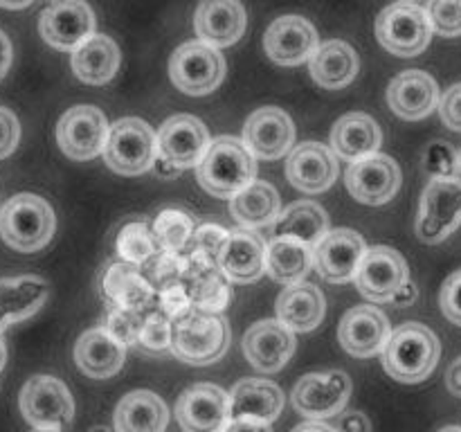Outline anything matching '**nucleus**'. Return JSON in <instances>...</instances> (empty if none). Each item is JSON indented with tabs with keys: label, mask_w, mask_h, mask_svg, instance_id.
Segmentation results:
<instances>
[{
	"label": "nucleus",
	"mask_w": 461,
	"mask_h": 432,
	"mask_svg": "<svg viewBox=\"0 0 461 432\" xmlns=\"http://www.w3.org/2000/svg\"><path fill=\"white\" fill-rule=\"evenodd\" d=\"M383 367L399 382H421L435 372L441 342L432 328L421 322H405L390 331L381 349Z\"/></svg>",
	"instance_id": "1"
},
{
	"label": "nucleus",
	"mask_w": 461,
	"mask_h": 432,
	"mask_svg": "<svg viewBox=\"0 0 461 432\" xmlns=\"http://www.w3.org/2000/svg\"><path fill=\"white\" fill-rule=\"evenodd\" d=\"M198 183L216 198H232L255 180L257 162L243 140L221 135L210 140L207 151L196 165Z\"/></svg>",
	"instance_id": "2"
},
{
	"label": "nucleus",
	"mask_w": 461,
	"mask_h": 432,
	"mask_svg": "<svg viewBox=\"0 0 461 432\" xmlns=\"http://www.w3.org/2000/svg\"><path fill=\"white\" fill-rule=\"evenodd\" d=\"M230 336V324L223 315L192 309L183 318L174 320L169 349L183 363L201 367L223 358Z\"/></svg>",
	"instance_id": "3"
},
{
	"label": "nucleus",
	"mask_w": 461,
	"mask_h": 432,
	"mask_svg": "<svg viewBox=\"0 0 461 432\" xmlns=\"http://www.w3.org/2000/svg\"><path fill=\"white\" fill-rule=\"evenodd\" d=\"M54 212L36 194H16L0 210V237L18 252H39L54 234Z\"/></svg>",
	"instance_id": "4"
},
{
	"label": "nucleus",
	"mask_w": 461,
	"mask_h": 432,
	"mask_svg": "<svg viewBox=\"0 0 461 432\" xmlns=\"http://www.w3.org/2000/svg\"><path fill=\"white\" fill-rule=\"evenodd\" d=\"M104 160L122 176H140L153 166L158 156V138L140 117H122L108 126Z\"/></svg>",
	"instance_id": "5"
},
{
	"label": "nucleus",
	"mask_w": 461,
	"mask_h": 432,
	"mask_svg": "<svg viewBox=\"0 0 461 432\" xmlns=\"http://www.w3.org/2000/svg\"><path fill=\"white\" fill-rule=\"evenodd\" d=\"M376 36L387 52L396 57H417L430 43L432 27L426 9L417 3L401 0L378 14Z\"/></svg>",
	"instance_id": "6"
},
{
	"label": "nucleus",
	"mask_w": 461,
	"mask_h": 432,
	"mask_svg": "<svg viewBox=\"0 0 461 432\" xmlns=\"http://www.w3.org/2000/svg\"><path fill=\"white\" fill-rule=\"evenodd\" d=\"M461 225V180L432 178L423 189L417 216V237L428 246L446 241Z\"/></svg>",
	"instance_id": "7"
},
{
	"label": "nucleus",
	"mask_w": 461,
	"mask_h": 432,
	"mask_svg": "<svg viewBox=\"0 0 461 432\" xmlns=\"http://www.w3.org/2000/svg\"><path fill=\"white\" fill-rule=\"evenodd\" d=\"M171 84L185 94H210L225 79V58L203 40H189L176 48L169 58Z\"/></svg>",
	"instance_id": "8"
},
{
	"label": "nucleus",
	"mask_w": 461,
	"mask_h": 432,
	"mask_svg": "<svg viewBox=\"0 0 461 432\" xmlns=\"http://www.w3.org/2000/svg\"><path fill=\"white\" fill-rule=\"evenodd\" d=\"M18 405L32 428H61L75 414V400L66 382L45 374L32 376L23 385Z\"/></svg>",
	"instance_id": "9"
},
{
	"label": "nucleus",
	"mask_w": 461,
	"mask_h": 432,
	"mask_svg": "<svg viewBox=\"0 0 461 432\" xmlns=\"http://www.w3.org/2000/svg\"><path fill=\"white\" fill-rule=\"evenodd\" d=\"M39 32L54 50L72 52L95 34V14L86 0H50L39 16Z\"/></svg>",
	"instance_id": "10"
},
{
	"label": "nucleus",
	"mask_w": 461,
	"mask_h": 432,
	"mask_svg": "<svg viewBox=\"0 0 461 432\" xmlns=\"http://www.w3.org/2000/svg\"><path fill=\"white\" fill-rule=\"evenodd\" d=\"M351 394V378L345 372L306 374L293 390V408L306 418L322 421L345 410Z\"/></svg>",
	"instance_id": "11"
},
{
	"label": "nucleus",
	"mask_w": 461,
	"mask_h": 432,
	"mask_svg": "<svg viewBox=\"0 0 461 432\" xmlns=\"http://www.w3.org/2000/svg\"><path fill=\"white\" fill-rule=\"evenodd\" d=\"M176 421L185 432H225L230 426V396L212 382H196L178 396Z\"/></svg>",
	"instance_id": "12"
},
{
	"label": "nucleus",
	"mask_w": 461,
	"mask_h": 432,
	"mask_svg": "<svg viewBox=\"0 0 461 432\" xmlns=\"http://www.w3.org/2000/svg\"><path fill=\"white\" fill-rule=\"evenodd\" d=\"M108 122L99 108L72 106L57 124L59 148L72 160H93L104 151Z\"/></svg>",
	"instance_id": "13"
},
{
	"label": "nucleus",
	"mask_w": 461,
	"mask_h": 432,
	"mask_svg": "<svg viewBox=\"0 0 461 432\" xmlns=\"http://www.w3.org/2000/svg\"><path fill=\"white\" fill-rule=\"evenodd\" d=\"M354 279L363 297L383 304L392 302L396 291L410 279V273L401 252L387 246H374L365 250Z\"/></svg>",
	"instance_id": "14"
},
{
	"label": "nucleus",
	"mask_w": 461,
	"mask_h": 432,
	"mask_svg": "<svg viewBox=\"0 0 461 432\" xmlns=\"http://www.w3.org/2000/svg\"><path fill=\"white\" fill-rule=\"evenodd\" d=\"M345 183L351 196L363 205H383L399 192L401 169L390 156L376 151L351 162Z\"/></svg>",
	"instance_id": "15"
},
{
	"label": "nucleus",
	"mask_w": 461,
	"mask_h": 432,
	"mask_svg": "<svg viewBox=\"0 0 461 432\" xmlns=\"http://www.w3.org/2000/svg\"><path fill=\"white\" fill-rule=\"evenodd\" d=\"M295 142V124L277 106H266L252 112L243 126V144L259 160H279Z\"/></svg>",
	"instance_id": "16"
},
{
	"label": "nucleus",
	"mask_w": 461,
	"mask_h": 432,
	"mask_svg": "<svg viewBox=\"0 0 461 432\" xmlns=\"http://www.w3.org/2000/svg\"><path fill=\"white\" fill-rule=\"evenodd\" d=\"M365 241L358 232L349 228L331 230L313 248V266L327 282L345 284L356 277L365 255Z\"/></svg>",
	"instance_id": "17"
},
{
	"label": "nucleus",
	"mask_w": 461,
	"mask_h": 432,
	"mask_svg": "<svg viewBox=\"0 0 461 432\" xmlns=\"http://www.w3.org/2000/svg\"><path fill=\"white\" fill-rule=\"evenodd\" d=\"M243 354L257 372L275 374L295 354V336L279 320H261L243 333Z\"/></svg>",
	"instance_id": "18"
},
{
	"label": "nucleus",
	"mask_w": 461,
	"mask_h": 432,
	"mask_svg": "<svg viewBox=\"0 0 461 432\" xmlns=\"http://www.w3.org/2000/svg\"><path fill=\"white\" fill-rule=\"evenodd\" d=\"M210 144L207 126L194 115H174L158 130V153L178 169H189L201 162Z\"/></svg>",
	"instance_id": "19"
},
{
	"label": "nucleus",
	"mask_w": 461,
	"mask_h": 432,
	"mask_svg": "<svg viewBox=\"0 0 461 432\" xmlns=\"http://www.w3.org/2000/svg\"><path fill=\"white\" fill-rule=\"evenodd\" d=\"M266 248L268 246L255 230H234L221 246L216 266L230 282H257L266 273Z\"/></svg>",
	"instance_id": "20"
},
{
	"label": "nucleus",
	"mask_w": 461,
	"mask_h": 432,
	"mask_svg": "<svg viewBox=\"0 0 461 432\" xmlns=\"http://www.w3.org/2000/svg\"><path fill=\"white\" fill-rule=\"evenodd\" d=\"M320 45L318 32L302 16H279L264 36V50L279 66H300L309 61Z\"/></svg>",
	"instance_id": "21"
},
{
	"label": "nucleus",
	"mask_w": 461,
	"mask_h": 432,
	"mask_svg": "<svg viewBox=\"0 0 461 432\" xmlns=\"http://www.w3.org/2000/svg\"><path fill=\"white\" fill-rule=\"evenodd\" d=\"M246 25V7L239 0H201L194 14L196 36L216 50L237 43Z\"/></svg>",
	"instance_id": "22"
},
{
	"label": "nucleus",
	"mask_w": 461,
	"mask_h": 432,
	"mask_svg": "<svg viewBox=\"0 0 461 432\" xmlns=\"http://www.w3.org/2000/svg\"><path fill=\"white\" fill-rule=\"evenodd\" d=\"M338 171L336 153L320 142L297 144L286 162L288 180L304 194L327 192L338 180Z\"/></svg>",
	"instance_id": "23"
},
{
	"label": "nucleus",
	"mask_w": 461,
	"mask_h": 432,
	"mask_svg": "<svg viewBox=\"0 0 461 432\" xmlns=\"http://www.w3.org/2000/svg\"><path fill=\"white\" fill-rule=\"evenodd\" d=\"M390 336V322L376 306H356L347 310L338 327V340L347 354L356 358H372L381 354Z\"/></svg>",
	"instance_id": "24"
},
{
	"label": "nucleus",
	"mask_w": 461,
	"mask_h": 432,
	"mask_svg": "<svg viewBox=\"0 0 461 432\" xmlns=\"http://www.w3.org/2000/svg\"><path fill=\"white\" fill-rule=\"evenodd\" d=\"M387 104L403 120H423L439 104V86L428 72L405 70L392 79L387 88Z\"/></svg>",
	"instance_id": "25"
},
{
	"label": "nucleus",
	"mask_w": 461,
	"mask_h": 432,
	"mask_svg": "<svg viewBox=\"0 0 461 432\" xmlns=\"http://www.w3.org/2000/svg\"><path fill=\"white\" fill-rule=\"evenodd\" d=\"M126 345L117 340L115 336L106 331L104 327L88 328L81 333L75 345V363L81 369V374L97 381L115 376L124 367Z\"/></svg>",
	"instance_id": "26"
},
{
	"label": "nucleus",
	"mask_w": 461,
	"mask_h": 432,
	"mask_svg": "<svg viewBox=\"0 0 461 432\" xmlns=\"http://www.w3.org/2000/svg\"><path fill=\"white\" fill-rule=\"evenodd\" d=\"M230 418L273 423L284 410V392L266 378H243L230 392Z\"/></svg>",
	"instance_id": "27"
},
{
	"label": "nucleus",
	"mask_w": 461,
	"mask_h": 432,
	"mask_svg": "<svg viewBox=\"0 0 461 432\" xmlns=\"http://www.w3.org/2000/svg\"><path fill=\"white\" fill-rule=\"evenodd\" d=\"M102 295L106 297L108 306L147 310L156 300V288L140 270V266L117 261V264L108 266L106 274H104Z\"/></svg>",
	"instance_id": "28"
},
{
	"label": "nucleus",
	"mask_w": 461,
	"mask_h": 432,
	"mask_svg": "<svg viewBox=\"0 0 461 432\" xmlns=\"http://www.w3.org/2000/svg\"><path fill=\"white\" fill-rule=\"evenodd\" d=\"M50 295V286L39 274L0 279V331L9 324L32 318Z\"/></svg>",
	"instance_id": "29"
},
{
	"label": "nucleus",
	"mask_w": 461,
	"mask_h": 432,
	"mask_svg": "<svg viewBox=\"0 0 461 432\" xmlns=\"http://www.w3.org/2000/svg\"><path fill=\"white\" fill-rule=\"evenodd\" d=\"M324 295L315 284H288L277 297V320L291 331H313L324 320Z\"/></svg>",
	"instance_id": "30"
},
{
	"label": "nucleus",
	"mask_w": 461,
	"mask_h": 432,
	"mask_svg": "<svg viewBox=\"0 0 461 432\" xmlns=\"http://www.w3.org/2000/svg\"><path fill=\"white\" fill-rule=\"evenodd\" d=\"M358 54L345 40H327L318 45L309 57L311 76L318 86L327 90H338L349 86L358 75Z\"/></svg>",
	"instance_id": "31"
},
{
	"label": "nucleus",
	"mask_w": 461,
	"mask_h": 432,
	"mask_svg": "<svg viewBox=\"0 0 461 432\" xmlns=\"http://www.w3.org/2000/svg\"><path fill=\"white\" fill-rule=\"evenodd\" d=\"M122 54L111 36L93 34L88 40L72 50V72L88 86L108 84L120 70Z\"/></svg>",
	"instance_id": "32"
},
{
	"label": "nucleus",
	"mask_w": 461,
	"mask_h": 432,
	"mask_svg": "<svg viewBox=\"0 0 461 432\" xmlns=\"http://www.w3.org/2000/svg\"><path fill=\"white\" fill-rule=\"evenodd\" d=\"M381 126L367 112H347L333 124L331 151L342 160H358V158L376 153L381 147Z\"/></svg>",
	"instance_id": "33"
},
{
	"label": "nucleus",
	"mask_w": 461,
	"mask_h": 432,
	"mask_svg": "<svg viewBox=\"0 0 461 432\" xmlns=\"http://www.w3.org/2000/svg\"><path fill=\"white\" fill-rule=\"evenodd\" d=\"M167 423L169 410L156 392H129L115 408V432H165Z\"/></svg>",
	"instance_id": "34"
},
{
	"label": "nucleus",
	"mask_w": 461,
	"mask_h": 432,
	"mask_svg": "<svg viewBox=\"0 0 461 432\" xmlns=\"http://www.w3.org/2000/svg\"><path fill=\"white\" fill-rule=\"evenodd\" d=\"M279 212H282V201H279L277 189L261 180H252L248 187L230 198V214L248 230L273 223Z\"/></svg>",
	"instance_id": "35"
},
{
	"label": "nucleus",
	"mask_w": 461,
	"mask_h": 432,
	"mask_svg": "<svg viewBox=\"0 0 461 432\" xmlns=\"http://www.w3.org/2000/svg\"><path fill=\"white\" fill-rule=\"evenodd\" d=\"M329 232V216L324 207L315 201L293 202L275 219L273 237L295 238V241L306 243L315 248L322 241L324 234Z\"/></svg>",
	"instance_id": "36"
},
{
	"label": "nucleus",
	"mask_w": 461,
	"mask_h": 432,
	"mask_svg": "<svg viewBox=\"0 0 461 432\" xmlns=\"http://www.w3.org/2000/svg\"><path fill=\"white\" fill-rule=\"evenodd\" d=\"M311 266H313V248L295 238L273 237L266 248V273L284 286L302 282Z\"/></svg>",
	"instance_id": "37"
},
{
	"label": "nucleus",
	"mask_w": 461,
	"mask_h": 432,
	"mask_svg": "<svg viewBox=\"0 0 461 432\" xmlns=\"http://www.w3.org/2000/svg\"><path fill=\"white\" fill-rule=\"evenodd\" d=\"M187 284L189 297H192L194 309L207 310V313H221L232 300V291L228 286V279L223 277L219 268L205 270L192 279H183Z\"/></svg>",
	"instance_id": "38"
},
{
	"label": "nucleus",
	"mask_w": 461,
	"mask_h": 432,
	"mask_svg": "<svg viewBox=\"0 0 461 432\" xmlns=\"http://www.w3.org/2000/svg\"><path fill=\"white\" fill-rule=\"evenodd\" d=\"M115 248L120 261L135 266H144L160 250L147 220H131V223H126L120 230V234H117Z\"/></svg>",
	"instance_id": "39"
},
{
	"label": "nucleus",
	"mask_w": 461,
	"mask_h": 432,
	"mask_svg": "<svg viewBox=\"0 0 461 432\" xmlns=\"http://www.w3.org/2000/svg\"><path fill=\"white\" fill-rule=\"evenodd\" d=\"M158 248L169 252H180L194 234V219L183 210H162L151 228Z\"/></svg>",
	"instance_id": "40"
},
{
	"label": "nucleus",
	"mask_w": 461,
	"mask_h": 432,
	"mask_svg": "<svg viewBox=\"0 0 461 432\" xmlns=\"http://www.w3.org/2000/svg\"><path fill=\"white\" fill-rule=\"evenodd\" d=\"M171 328H174V320L167 318L160 309L151 310V313H144L135 346H140L147 354L167 351L171 346Z\"/></svg>",
	"instance_id": "41"
},
{
	"label": "nucleus",
	"mask_w": 461,
	"mask_h": 432,
	"mask_svg": "<svg viewBox=\"0 0 461 432\" xmlns=\"http://www.w3.org/2000/svg\"><path fill=\"white\" fill-rule=\"evenodd\" d=\"M426 14L432 32L446 39L461 36V0H428Z\"/></svg>",
	"instance_id": "42"
},
{
	"label": "nucleus",
	"mask_w": 461,
	"mask_h": 432,
	"mask_svg": "<svg viewBox=\"0 0 461 432\" xmlns=\"http://www.w3.org/2000/svg\"><path fill=\"white\" fill-rule=\"evenodd\" d=\"M144 310L135 309H120V306H108L106 324H102L111 336L124 345H135L140 336V327H142Z\"/></svg>",
	"instance_id": "43"
},
{
	"label": "nucleus",
	"mask_w": 461,
	"mask_h": 432,
	"mask_svg": "<svg viewBox=\"0 0 461 432\" xmlns=\"http://www.w3.org/2000/svg\"><path fill=\"white\" fill-rule=\"evenodd\" d=\"M156 297H158V304H160L158 309L171 320L183 318L185 313H189V310L194 309L192 297H189V291H187V284H185L183 279H176V282H169L165 284V286H160L156 291Z\"/></svg>",
	"instance_id": "44"
},
{
	"label": "nucleus",
	"mask_w": 461,
	"mask_h": 432,
	"mask_svg": "<svg viewBox=\"0 0 461 432\" xmlns=\"http://www.w3.org/2000/svg\"><path fill=\"white\" fill-rule=\"evenodd\" d=\"M426 171L432 178L457 174V153L448 142H432L426 151Z\"/></svg>",
	"instance_id": "45"
},
{
	"label": "nucleus",
	"mask_w": 461,
	"mask_h": 432,
	"mask_svg": "<svg viewBox=\"0 0 461 432\" xmlns=\"http://www.w3.org/2000/svg\"><path fill=\"white\" fill-rule=\"evenodd\" d=\"M225 238H228V230L221 228V225L216 223H203L194 230L187 246L194 248V250L203 252V255L212 256V259H216V255H219Z\"/></svg>",
	"instance_id": "46"
},
{
	"label": "nucleus",
	"mask_w": 461,
	"mask_h": 432,
	"mask_svg": "<svg viewBox=\"0 0 461 432\" xmlns=\"http://www.w3.org/2000/svg\"><path fill=\"white\" fill-rule=\"evenodd\" d=\"M439 304L446 318L453 324H457V327H461V268L455 270V273L444 282Z\"/></svg>",
	"instance_id": "47"
},
{
	"label": "nucleus",
	"mask_w": 461,
	"mask_h": 432,
	"mask_svg": "<svg viewBox=\"0 0 461 432\" xmlns=\"http://www.w3.org/2000/svg\"><path fill=\"white\" fill-rule=\"evenodd\" d=\"M439 115L448 129L461 130V84L450 86L444 94L439 97Z\"/></svg>",
	"instance_id": "48"
},
{
	"label": "nucleus",
	"mask_w": 461,
	"mask_h": 432,
	"mask_svg": "<svg viewBox=\"0 0 461 432\" xmlns=\"http://www.w3.org/2000/svg\"><path fill=\"white\" fill-rule=\"evenodd\" d=\"M18 138H21V126H18L16 115L0 106V160L12 156L18 144Z\"/></svg>",
	"instance_id": "49"
},
{
	"label": "nucleus",
	"mask_w": 461,
	"mask_h": 432,
	"mask_svg": "<svg viewBox=\"0 0 461 432\" xmlns=\"http://www.w3.org/2000/svg\"><path fill=\"white\" fill-rule=\"evenodd\" d=\"M338 432H372V423H369L367 414L354 410V412L342 414L338 421Z\"/></svg>",
	"instance_id": "50"
},
{
	"label": "nucleus",
	"mask_w": 461,
	"mask_h": 432,
	"mask_svg": "<svg viewBox=\"0 0 461 432\" xmlns=\"http://www.w3.org/2000/svg\"><path fill=\"white\" fill-rule=\"evenodd\" d=\"M225 432H273V428H270V423H264V421L237 418V421H230L228 430Z\"/></svg>",
	"instance_id": "51"
},
{
	"label": "nucleus",
	"mask_w": 461,
	"mask_h": 432,
	"mask_svg": "<svg viewBox=\"0 0 461 432\" xmlns=\"http://www.w3.org/2000/svg\"><path fill=\"white\" fill-rule=\"evenodd\" d=\"M414 300H417V286H414V284L408 279V282H405L403 286L396 291V295L392 297V304H394V306H410Z\"/></svg>",
	"instance_id": "52"
},
{
	"label": "nucleus",
	"mask_w": 461,
	"mask_h": 432,
	"mask_svg": "<svg viewBox=\"0 0 461 432\" xmlns=\"http://www.w3.org/2000/svg\"><path fill=\"white\" fill-rule=\"evenodd\" d=\"M9 66H12V43H9V36L0 30V79L7 75Z\"/></svg>",
	"instance_id": "53"
},
{
	"label": "nucleus",
	"mask_w": 461,
	"mask_h": 432,
	"mask_svg": "<svg viewBox=\"0 0 461 432\" xmlns=\"http://www.w3.org/2000/svg\"><path fill=\"white\" fill-rule=\"evenodd\" d=\"M446 385L453 392L455 396H461V358L455 360L448 367V374H446Z\"/></svg>",
	"instance_id": "54"
},
{
	"label": "nucleus",
	"mask_w": 461,
	"mask_h": 432,
	"mask_svg": "<svg viewBox=\"0 0 461 432\" xmlns=\"http://www.w3.org/2000/svg\"><path fill=\"white\" fill-rule=\"evenodd\" d=\"M151 169L158 171V176H162V178H176V176L180 174L183 169H178V166L174 165V162H169L167 158H162L160 153L156 156V160H153V166Z\"/></svg>",
	"instance_id": "55"
},
{
	"label": "nucleus",
	"mask_w": 461,
	"mask_h": 432,
	"mask_svg": "<svg viewBox=\"0 0 461 432\" xmlns=\"http://www.w3.org/2000/svg\"><path fill=\"white\" fill-rule=\"evenodd\" d=\"M293 432H338V430L322 421H306V423H300L297 428H293Z\"/></svg>",
	"instance_id": "56"
},
{
	"label": "nucleus",
	"mask_w": 461,
	"mask_h": 432,
	"mask_svg": "<svg viewBox=\"0 0 461 432\" xmlns=\"http://www.w3.org/2000/svg\"><path fill=\"white\" fill-rule=\"evenodd\" d=\"M32 4V0H0V7L5 9H23Z\"/></svg>",
	"instance_id": "57"
},
{
	"label": "nucleus",
	"mask_w": 461,
	"mask_h": 432,
	"mask_svg": "<svg viewBox=\"0 0 461 432\" xmlns=\"http://www.w3.org/2000/svg\"><path fill=\"white\" fill-rule=\"evenodd\" d=\"M5 363H7V345H5V336L0 331V372H3Z\"/></svg>",
	"instance_id": "58"
},
{
	"label": "nucleus",
	"mask_w": 461,
	"mask_h": 432,
	"mask_svg": "<svg viewBox=\"0 0 461 432\" xmlns=\"http://www.w3.org/2000/svg\"><path fill=\"white\" fill-rule=\"evenodd\" d=\"M90 432H115V430H111V428H106V426H95V428H90Z\"/></svg>",
	"instance_id": "59"
},
{
	"label": "nucleus",
	"mask_w": 461,
	"mask_h": 432,
	"mask_svg": "<svg viewBox=\"0 0 461 432\" xmlns=\"http://www.w3.org/2000/svg\"><path fill=\"white\" fill-rule=\"evenodd\" d=\"M34 432H61V428H34Z\"/></svg>",
	"instance_id": "60"
},
{
	"label": "nucleus",
	"mask_w": 461,
	"mask_h": 432,
	"mask_svg": "<svg viewBox=\"0 0 461 432\" xmlns=\"http://www.w3.org/2000/svg\"><path fill=\"white\" fill-rule=\"evenodd\" d=\"M439 432H461V428H457V426H446V428H441Z\"/></svg>",
	"instance_id": "61"
},
{
	"label": "nucleus",
	"mask_w": 461,
	"mask_h": 432,
	"mask_svg": "<svg viewBox=\"0 0 461 432\" xmlns=\"http://www.w3.org/2000/svg\"><path fill=\"white\" fill-rule=\"evenodd\" d=\"M457 171L461 174V148H459V153H457Z\"/></svg>",
	"instance_id": "62"
},
{
	"label": "nucleus",
	"mask_w": 461,
	"mask_h": 432,
	"mask_svg": "<svg viewBox=\"0 0 461 432\" xmlns=\"http://www.w3.org/2000/svg\"><path fill=\"white\" fill-rule=\"evenodd\" d=\"M408 3H419V0H408Z\"/></svg>",
	"instance_id": "63"
}]
</instances>
